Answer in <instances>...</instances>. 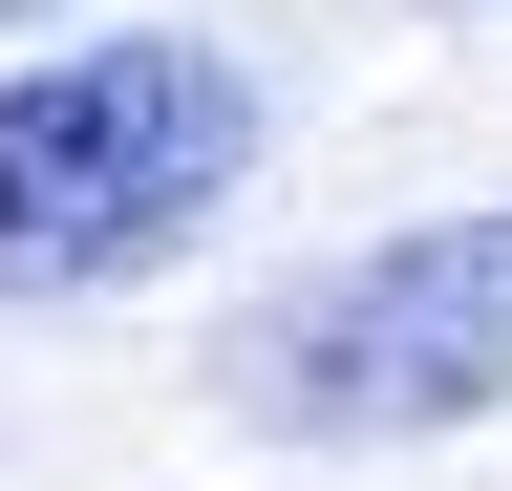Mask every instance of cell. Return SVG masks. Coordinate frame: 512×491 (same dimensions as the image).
Instances as JSON below:
<instances>
[{
	"label": "cell",
	"mask_w": 512,
	"mask_h": 491,
	"mask_svg": "<svg viewBox=\"0 0 512 491\" xmlns=\"http://www.w3.org/2000/svg\"><path fill=\"white\" fill-rule=\"evenodd\" d=\"M256 193V86L192 22H107L0 65V299H128Z\"/></svg>",
	"instance_id": "cell-1"
},
{
	"label": "cell",
	"mask_w": 512,
	"mask_h": 491,
	"mask_svg": "<svg viewBox=\"0 0 512 491\" xmlns=\"http://www.w3.org/2000/svg\"><path fill=\"white\" fill-rule=\"evenodd\" d=\"M235 406L299 449H427V427L512 406V193L491 214H406L363 257L278 278L235 321Z\"/></svg>",
	"instance_id": "cell-2"
},
{
	"label": "cell",
	"mask_w": 512,
	"mask_h": 491,
	"mask_svg": "<svg viewBox=\"0 0 512 491\" xmlns=\"http://www.w3.org/2000/svg\"><path fill=\"white\" fill-rule=\"evenodd\" d=\"M0 22H22V0H0Z\"/></svg>",
	"instance_id": "cell-3"
}]
</instances>
